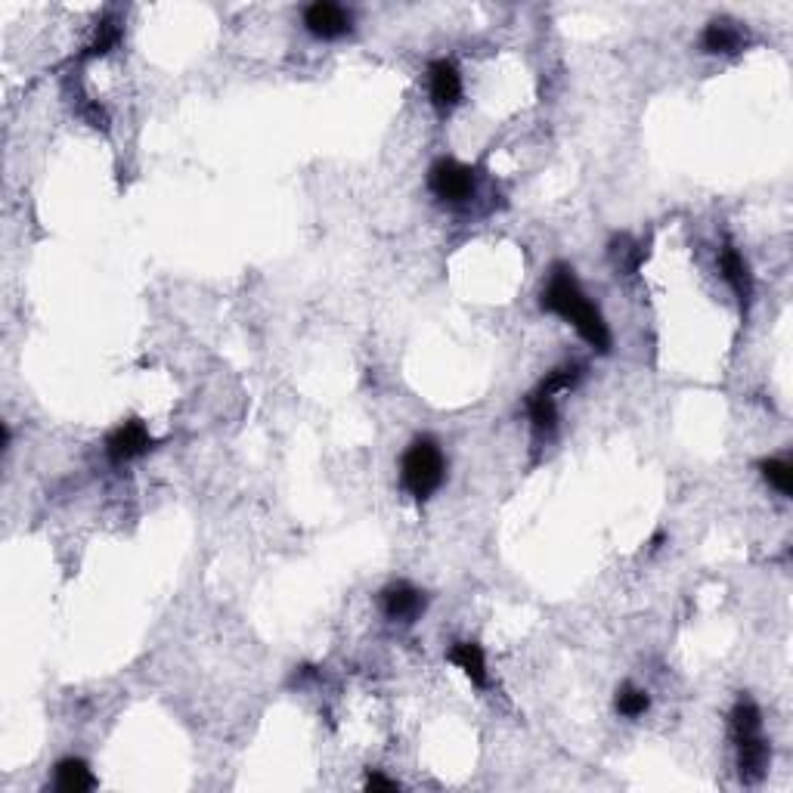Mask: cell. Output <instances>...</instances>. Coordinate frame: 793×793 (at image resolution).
I'll return each mask as SVG.
<instances>
[{"label":"cell","instance_id":"cell-10","mask_svg":"<svg viewBox=\"0 0 793 793\" xmlns=\"http://www.w3.org/2000/svg\"><path fill=\"white\" fill-rule=\"evenodd\" d=\"M447 660L478 685V688H487L490 685V676H487V657H484V648L478 642H456L447 654Z\"/></svg>","mask_w":793,"mask_h":793},{"label":"cell","instance_id":"cell-11","mask_svg":"<svg viewBox=\"0 0 793 793\" xmlns=\"http://www.w3.org/2000/svg\"><path fill=\"white\" fill-rule=\"evenodd\" d=\"M53 787L59 793H84V790L97 787V778H93V772H90V766L84 763V759L69 756V759H62V763L56 766Z\"/></svg>","mask_w":793,"mask_h":793},{"label":"cell","instance_id":"cell-2","mask_svg":"<svg viewBox=\"0 0 793 793\" xmlns=\"http://www.w3.org/2000/svg\"><path fill=\"white\" fill-rule=\"evenodd\" d=\"M443 478H447V459H443V450L434 437H416L406 447L403 459H400V481H403V490L416 499V502H425L431 499Z\"/></svg>","mask_w":793,"mask_h":793},{"label":"cell","instance_id":"cell-19","mask_svg":"<svg viewBox=\"0 0 793 793\" xmlns=\"http://www.w3.org/2000/svg\"><path fill=\"white\" fill-rule=\"evenodd\" d=\"M366 787L369 790H400V784L394 778H385V775H378V772H369Z\"/></svg>","mask_w":793,"mask_h":793},{"label":"cell","instance_id":"cell-5","mask_svg":"<svg viewBox=\"0 0 793 793\" xmlns=\"http://www.w3.org/2000/svg\"><path fill=\"white\" fill-rule=\"evenodd\" d=\"M149 450H152V437H149V431H146V425L140 419H131V422L118 425L109 434V440H106V456L115 465L134 462V459H140Z\"/></svg>","mask_w":793,"mask_h":793},{"label":"cell","instance_id":"cell-18","mask_svg":"<svg viewBox=\"0 0 793 793\" xmlns=\"http://www.w3.org/2000/svg\"><path fill=\"white\" fill-rule=\"evenodd\" d=\"M759 471H763L766 484L775 487L781 496H793V465L787 459H763Z\"/></svg>","mask_w":793,"mask_h":793},{"label":"cell","instance_id":"cell-16","mask_svg":"<svg viewBox=\"0 0 793 793\" xmlns=\"http://www.w3.org/2000/svg\"><path fill=\"white\" fill-rule=\"evenodd\" d=\"M614 707H617V713L620 716H626V719H639V716H645L648 713V707H651V697H648V691L645 688H639V685H620L617 688V697H614Z\"/></svg>","mask_w":793,"mask_h":793},{"label":"cell","instance_id":"cell-4","mask_svg":"<svg viewBox=\"0 0 793 793\" xmlns=\"http://www.w3.org/2000/svg\"><path fill=\"white\" fill-rule=\"evenodd\" d=\"M354 19L341 4H329V0H316L304 10V28L310 31L313 38L320 41H338L351 31Z\"/></svg>","mask_w":793,"mask_h":793},{"label":"cell","instance_id":"cell-12","mask_svg":"<svg viewBox=\"0 0 793 793\" xmlns=\"http://www.w3.org/2000/svg\"><path fill=\"white\" fill-rule=\"evenodd\" d=\"M741 41H744V35H741V28L735 22L713 19L704 28V35H701V50L704 53H738Z\"/></svg>","mask_w":793,"mask_h":793},{"label":"cell","instance_id":"cell-17","mask_svg":"<svg viewBox=\"0 0 793 793\" xmlns=\"http://www.w3.org/2000/svg\"><path fill=\"white\" fill-rule=\"evenodd\" d=\"M121 41V25L115 19H103L97 25V35H93V41L84 47L81 59H97V56H106L109 50H115Z\"/></svg>","mask_w":793,"mask_h":793},{"label":"cell","instance_id":"cell-7","mask_svg":"<svg viewBox=\"0 0 793 793\" xmlns=\"http://www.w3.org/2000/svg\"><path fill=\"white\" fill-rule=\"evenodd\" d=\"M428 598L422 589H416L412 583H394L382 592V611L388 620H400V623H412L425 614Z\"/></svg>","mask_w":793,"mask_h":793},{"label":"cell","instance_id":"cell-15","mask_svg":"<svg viewBox=\"0 0 793 793\" xmlns=\"http://www.w3.org/2000/svg\"><path fill=\"white\" fill-rule=\"evenodd\" d=\"M728 725H732V741L759 735L763 732V713H759V707L750 701V697H741L732 710V716H728Z\"/></svg>","mask_w":793,"mask_h":793},{"label":"cell","instance_id":"cell-8","mask_svg":"<svg viewBox=\"0 0 793 793\" xmlns=\"http://www.w3.org/2000/svg\"><path fill=\"white\" fill-rule=\"evenodd\" d=\"M738 747V772H741V781L744 784H759L769 769V759H772V747L769 741L759 735H750V738H741L735 741Z\"/></svg>","mask_w":793,"mask_h":793},{"label":"cell","instance_id":"cell-9","mask_svg":"<svg viewBox=\"0 0 793 793\" xmlns=\"http://www.w3.org/2000/svg\"><path fill=\"white\" fill-rule=\"evenodd\" d=\"M719 270H722V279L732 285V292L738 295L741 307H747V301L753 295V276H750V267H747L744 255H741L735 245H722V251H719Z\"/></svg>","mask_w":793,"mask_h":793},{"label":"cell","instance_id":"cell-3","mask_svg":"<svg viewBox=\"0 0 793 793\" xmlns=\"http://www.w3.org/2000/svg\"><path fill=\"white\" fill-rule=\"evenodd\" d=\"M428 186L440 202L462 205L474 196V171L453 162V158H440L428 171Z\"/></svg>","mask_w":793,"mask_h":793},{"label":"cell","instance_id":"cell-13","mask_svg":"<svg viewBox=\"0 0 793 793\" xmlns=\"http://www.w3.org/2000/svg\"><path fill=\"white\" fill-rule=\"evenodd\" d=\"M586 378V366L580 363H564L558 369H552L543 382L536 385L533 394H543V397H555V394H564V391H574L580 382Z\"/></svg>","mask_w":793,"mask_h":793},{"label":"cell","instance_id":"cell-6","mask_svg":"<svg viewBox=\"0 0 793 793\" xmlns=\"http://www.w3.org/2000/svg\"><path fill=\"white\" fill-rule=\"evenodd\" d=\"M428 90H431V103L437 112L456 109L462 100V75L456 69V62L434 59L428 66Z\"/></svg>","mask_w":793,"mask_h":793},{"label":"cell","instance_id":"cell-1","mask_svg":"<svg viewBox=\"0 0 793 793\" xmlns=\"http://www.w3.org/2000/svg\"><path fill=\"white\" fill-rule=\"evenodd\" d=\"M539 307H543L546 313L561 316L564 323L574 326L577 335L586 344H592L598 354L611 351V329L605 323V316H601V310L580 289L574 270H570L567 264L552 267V273L543 285V295H539Z\"/></svg>","mask_w":793,"mask_h":793},{"label":"cell","instance_id":"cell-14","mask_svg":"<svg viewBox=\"0 0 793 793\" xmlns=\"http://www.w3.org/2000/svg\"><path fill=\"white\" fill-rule=\"evenodd\" d=\"M527 416H530V425H533L536 437H552L555 428H558V406H555V397L530 394V397H527Z\"/></svg>","mask_w":793,"mask_h":793}]
</instances>
